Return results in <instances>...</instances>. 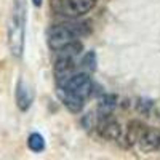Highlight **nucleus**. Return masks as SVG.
I'll return each mask as SVG.
<instances>
[{"label":"nucleus","instance_id":"nucleus-1","mask_svg":"<svg viewBox=\"0 0 160 160\" xmlns=\"http://www.w3.org/2000/svg\"><path fill=\"white\" fill-rule=\"evenodd\" d=\"M24 24H26V8L22 0H16L13 7L11 19L8 24V45L15 58H21L24 48Z\"/></svg>","mask_w":160,"mask_h":160},{"label":"nucleus","instance_id":"nucleus-5","mask_svg":"<svg viewBox=\"0 0 160 160\" xmlns=\"http://www.w3.org/2000/svg\"><path fill=\"white\" fill-rule=\"evenodd\" d=\"M56 93H58V96H59V99L62 101V104L68 108L71 112H74V114H77V112H80L83 109V98H80L78 95H75L74 91H71V90H66V88H62V87H58V90H56Z\"/></svg>","mask_w":160,"mask_h":160},{"label":"nucleus","instance_id":"nucleus-10","mask_svg":"<svg viewBox=\"0 0 160 160\" xmlns=\"http://www.w3.org/2000/svg\"><path fill=\"white\" fill-rule=\"evenodd\" d=\"M83 50V43L78 42V40H72V42L66 43L64 47H61L59 50H56L58 56H69V58H75L77 55H80Z\"/></svg>","mask_w":160,"mask_h":160},{"label":"nucleus","instance_id":"nucleus-6","mask_svg":"<svg viewBox=\"0 0 160 160\" xmlns=\"http://www.w3.org/2000/svg\"><path fill=\"white\" fill-rule=\"evenodd\" d=\"M77 64L74 58L69 56H58L55 61V75H56V82L61 83L62 80H66L72 72H75Z\"/></svg>","mask_w":160,"mask_h":160},{"label":"nucleus","instance_id":"nucleus-9","mask_svg":"<svg viewBox=\"0 0 160 160\" xmlns=\"http://www.w3.org/2000/svg\"><path fill=\"white\" fill-rule=\"evenodd\" d=\"M117 106V96L112 95V93H108V95H102L98 104V120H106L111 118L112 111ZM96 120V122H98Z\"/></svg>","mask_w":160,"mask_h":160},{"label":"nucleus","instance_id":"nucleus-8","mask_svg":"<svg viewBox=\"0 0 160 160\" xmlns=\"http://www.w3.org/2000/svg\"><path fill=\"white\" fill-rule=\"evenodd\" d=\"M98 123H99V133L102 138L109 141H115L122 136V127L115 120L106 118V120H98Z\"/></svg>","mask_w":160,"mask_h":160},{"label":"nucleus","instance_id":"nucleus-13","mask_svg":"<svg viewBox=\"0 0 160 160\" xmlns=\"http://www.w3.org/2000/svg\"><path fill=\"white\" fill-rule=\"evenodd\" d=\"M80 68H82L83 72H93L96 69V53L95 51H88L87 55L82 58L80 61Z\"/></svg>","mask_w":160,"mask_h":160},{"label":"nucleus","instance_id":"nucleus-2","mask_svg":"<svg viewBox=\"0 0 160 160\" xmlns=\"http://www.w3.org/2000/svg\"><path fill=\"white\" fill-rule=\"evenodd\" d=\"M90 32L88 22H62L56 24L48 31V45L51 50H59L66 43L72 42V40L87 35Z\"/></svg>","mask_w":160,"mask_h":160},{"label":"nucleus","instance_id":"nucleus-7","mask_svg":"<svg viewBox=\"0 0 160 160\" xmlns=\"http://www.w3.org/2000/svg\"><path fill=\"white\" fill-rule=\"evenodd\" d=\"M32 101H34L32 90L29 88V85L24 80H19L16 85V106H18V109L26 112L32 106Z\"/></svg>","mask_w":160,"mask_h":160},{"label":"nucleus","instance_id":"nucleus-16","mask_svg":"<svg viewBox=\"0 0 160 160\" xmlns=\"http://www.w3.org/2000/svg\"><path fill=\"white\" fill-rule=\"evenodd\" d=\"M42 2H43V0H32V3L35 7H40V5H42Z\"/></svg>","mask_w":160,"mask_h":160},{"label":"nucleus","instance_id":"nucleus-12","mask_svg":"<svg viewBox=\"0 0 160 160\" xmlns=\"http://www.w3.org/2000/svg\"><path fill=\"white\" fill-rule=\"evenodd\" d=\"M141 131H142V127L138 123V122H131L130 125H128V133H127V138H125V146H133L136 141H138V138H139V135H141Z\"/></svg>","mask_w":160,"mask_h":160},{"label":"nucleus","instance_id":"nucleus-4","mask_svg":"<svg viewBox=\"0 0 160 160\" xmlns=\"http://www.w3.org/2000/svg\"><path fill=\"white\" fill-rule=\"evenodd\" d=\"M142 152H152L158 148L160 142V131L155 128H142L141 135L136 141Z\"/></svg>","mask_w":160,"mask_h":160},{"label":"nucleus","instance_id":"nucleus-17","mask_svg":"<svg viewBox=\"0 0 160 160\" xmlns=\"http://www.w3.org/2000/svg\"><path fill=\"white\" fill-rule=\"evenodd\" d=\"M157 149H160V142H158V148H157Z\"/></svg>","mask_w":160,"mask_h":160},{"label":"nucleus","instance_id":"nucleus-3","mask_svg":"<svg viewBox=\"0 0 160 160\" xmlns=\"http://www.w3.org/2000/svg\"><path fill=\"white\" fill-rule=\"evenodd\" d=\"M96 5V0H51V8L58 15L82 16Z\"/></svg>","mask_w":160,"mask_h":160},{"label":"nucleus","instance_id":"nucleus-14","mask_svg":"<svg viewBox=\"0 0 160 160\" xmlns=\"http://www.w3.org/2000/svg\"><path fill=\"white\" fill-rule=\"evenodd\" d=\"M152 108H154L152 99H139L138 101V112H141V114H149Z\"/></svg>","mask_w":160,"mask_h":160},{"label":"nucleus","instance_id":"nucleus-11","mask_svg":"<svg viewBox=\"0 0 160 160\" xmlns=\"http://www.w3.org/2000/svg\"><path fill=\"white\" fill-rule=\"evenodd\" d=\"M28 146L32 152H42L45 149V139L40 133H31L28 138Z\"/></svg>","mask_w":160,"mask_h":160},{"label":"nucleus","instance_id":"nucleus-15","mask_svg":"<svg viewBox=\"0 0 160 160\" xmlns=\"http://www.w3.org/2000/svg\"><path fill=\"white\" fill-rule=\"evenodd\" d=\"M96 117H95V114H91V112H88V114H85L83 117H82V127L85 128V130H90V128H93L96 125Z\"/></svg>","mask_w":160,"mask_h":160}]
</instances>
